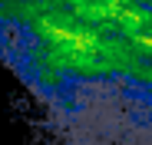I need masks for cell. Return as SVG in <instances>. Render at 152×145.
Here are the masks:
<instances>
[{
  "label": "cell",
  "instance_id": "1",
  "mask_svg": "<svg viewBox=\"0 0 152 145\" xmlns=\"http://www.w3.org/2000/svg\"><path fill=\"white\" fill-rule=\"evenodd\" d=\"M63 145H152V99L99 92L56 115Z\"/></svg>",
  "mask_w": 152,
  "mask_h": 145
}]
</instances>
